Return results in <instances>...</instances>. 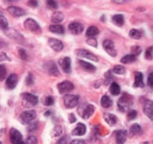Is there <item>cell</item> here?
<instances>
[{
	"instance_id": "1",
	"label": "cell",
	"mask_w": 153,
	"mask_h": 144,
	"mask_svg": "<svg viewBox=\"0 0 153 144\" xmlns=\"http://www.w3.org/2000/svg\"><path fill=\"white\" fill-rule=\"evenodd\" d=\"M95 108L91 104H80L78 108V114L83 119H89L90 117L94 114Z\"/></svg>"
},
{
	"instance_id": "2",
	"label": "cell",
	"mask_w": 153,
	"mask_h": 144,
	"mask_svg": "<svg viewBox=\"0 0 153 144\" xmlns=\"http://www.w3.org/2000/svg\"><path fill=\"white\" fill-rule=\"evenodd\" d=\"M22 104L24 108H31L38 104V96L31 93H23L22 95Z\"/></svg>"
},
{
	"instance_id": "3",
	"label": "cell",
	"mask_w": 153,
	"mask_h": 144,
	"mask_svg": "<svg viewBox=\"0 0 153 144\" xmlns=\"http://www.w3.org/2000/svg\"><path fill=\"white\" fill-rule=\"evenodd\" d=\"M131 104H132V97L126 93L123 94V96H121V98L118 101V107L122 112H126Z\"/></svg>"
},
{
	"instance_id": "4",
	"label": "cell",
	"mask_w": 153,
	"mask_h": 144,
	"mask_svg": "<svg viewBox=\"0 0 153 144\" xmlns=\"http://www.w3.org/2000/svg\"><path fill=\"white\" fill-rule=\"evenodd\" d=\"M79 96L72 95V94H67L64 96V104L67 109H73L78 104Z\"/></svg>"
},
{
	"instance_id": "5",
	"label": "cell",
	"mask_w": 153,
	"mask_h": 144,
	"mask_svg": "<svg viewBox=\"0 0 153 144\" xmlns=\"http://www.w3.org/2000/svg\"><path fill=\"white\" fill-rule=\"evenodd\" d=\"M36 112L33 110H28V111H25L21 114L20 116V121L23 124H29L31 123V121L33 119H36Z\"/></svg>"
},
{
	"instance_id": "6",
	"label": "cell",
	"mask_w": 153,
	"mask_h": 144,
	"mask_svg": "<svg viewBox=\"0 0 153 144\" xmlns=\"http://www.w3.org/2000/svg\"><path fill=\"white\" fill-rule=\"evenodd\" d=\"M24 26H25V28L28 29V31H30L31 33H33V34H40L41 33L40 25H39L38 23H36V21L31 18H28L24 21Z\"/></svg>"
},
{
	"instance_id": "7",
	"label": "cell",
	"mask_w": 153,
	"mask_h": 144,
	"mask_svg": "<svg viewBox=\"0 0 153 144\" xmlns=\"http://www.w3.org/2000/svg\"><path fill=\"white\" fill-rule=\"evenodd\" d=\"M44 69L46 70L48 74L52 75V76H59V68H57L56 64H55L53 61L46 62V63L44 64Z\"/></svg>"
},
{
	"instance_id": "8",
	"label": "cell",
	"mask_w": 153,
	"mask_h": 144,
	"mask_svg": "<svg viewBox=\"0 0 153 144\" xmlns=\"http://www.w3.org/2000/svg\"><path fill=\"white\" fill-rule=\"evenodd\" d=\"M103 48L104 50L108 53L111 57H117V50L115 48V44H114L113 41L111 40H105L103 41Z\"/></svg>"
},
{
	"instance_id": "9",
	"label": "cell",
	"mask_w": 153,
	"mask_h": 144,
	"mask_svg": "<svg viewBox=\"0 0 153 144\" xmlns=\"http://www.w3.org/2000/svg\"><path fill=\"white\" fill-rule=\"evenodd\" d=\"M76 54L81 57H85V59L91 60L93 62H98V60H99L96 54H94V53L89 50H85V49H77Z\"/></svg>"
},
{
	"instance_id": "10",
	"label": "cell",
	"mask_w": 153,
	"mask_h": 144,
	"mask_svg": "<svg viewBox=\"0 0 153 144\" xmlns=\"http://www.w3.org/2000/svg\"><path fill=\"white\" fill-rule=\"evenodd\" d=\"M57 89H59V93L62 94H65V93H69V92H71L73 89H74V85H73L71 81H62V83H59V85H57Z\"/></svg>"
},
{
	"instance_id": "11",
	"label": "cell",
	"mask_w": 153,
	"mask_h": 144,
	"mask_svg": "<svg viewBox=\"0 0 153 144\" xmlns=\"http://www.w3.org/2000/svg\"><path fill=\"white\" fill-rule=\"evenodd\" d=\"M10 141L13 144H20L21 142H23V138L22 135L20 132L16 130V128H12L10 132Z\"/></svg>"
},
{
	"instance_id": "12",
	"label": "cell",
	"mask_w": 153,
	"mask_h": 144,
	"mask_svg": "<svg viewBox=\"0 0 153 144\" xmlns=\"http://www.w3.org/2000/svg\"><path fill=\"white\" fill-rule=\"evenodd\" d=\"M69 31L73 35H80L83 31V25L79 22H72L69 24Z\"/></svg>"
},
{
	"instance_id": "13",
	"label": "cell",
	"mask_w": 153,
	"mask_h": 144,
	"mask_svg": "<svg viewBox=\"0 0 153 144\" xmlns=\"http://www.w3.org/2000/svg\"><path fill=\"white\" fill-rule=\"evenodd\" d=\"M48 44H49V46L53 49V50L57 51V52H59V51H62V49H64V44H62L59 40H57V39L50 38L48 40Z\"/></svg>"
},
{
	"instance_id": "14",
	"label": "cell",
	"mask_w": 153,
	"mask_h": 144,
	"mask_svg": "<svg viewBox=\"0 0 153 144\" xmlns=\"http://www.w3.org/2000/svg\"><path fill=\"white\" fill-rule=\"evenodd\" d=\"M18 84V75L13 73L10 74V76L6 78V81H5V85H6V88L7 89H15Z\"/></svg>"
},
{
	"instance_id": "15",
	"label": "cell",
	"mask_w": 153,
	"mask_h": 144,
	"mask_svg": "<svg viewBox=\"0 0 153 144\" xmlns=\"http://www.w3.org/2000/svg\"><path fill=\"white\" fill-rule=\"evenodd\" d=\"M59 66L65 73H70L71 72V59L70 57H64V59L59 60Z\"/></svg>"
},
{
	"instance_id": "16",
	"label": "cell",
	"mask_w": 153,
	"mask_h": 144,
	"mask_svg": "<svg viewBox=\"0 0 153 144\" xmlns=\"http://www.w3.org/2000/svg\"><path fill=\"white\" fill-rule=\"evenodd\" d=\"M7 12L14 17H22L26 14L24 10L18 7V6H10V7H7Z\"/></svg>"
},
{
	"instance_id": "17",
	"label": "cell",
	"mask_w": 153,
	"mask_h": 144,
	"mask_svg": "<svg viewBox=\"0 0 153 144\" xmlns=\"http://www.w3.org/2000/svg\"><path fill=\"white\" fill-rule=\"evenodd\" d=\"M87 132V128L83 123H78L72 131L73 136H83Z\"/></svg>"
},
{
	"instance_id": "18",
	"label": "cell",
	"mask_w": 153,
	"mask_h": 144,
	"mask_svg": "<svg viewBox=\"0 0 153 144\" xmlns=\"http://www.w3.org/2000/svg\"><path fill=\"white\" fill-rule=\"evenodd\" d=\"M144 113L150 118V119H153V104L151 100H147L145 102V106H144Z\"/></svg>"
},
{
	"instance_id": "19",
	"label": "cell",
	"mask_w": 153,
	"mask_h": 144,
	"mask_svg": "<svg viewBox=\"0 0 153 144\" xmlns=\"http://www.w3.org/2000/svg\"><path fill=\"white\" fill-rule=\"evenodd\" d=\"M125 141H126V132L125 131L116 132V142L117 144H124Z\"/></svg>"
},
{
	"instance_id": "20",
	"label": "cell",
	"mask_w": 153,
	"mask_h": 144,
	"mask_svg": "<svg viewBox=\"0 0 153 144\" xmlns=\"http://www.w3.org/2000/svg\"><path fill=\"white\" fill-rule=\"evenodd\" d=\"M104 119H105V121L107 122V124H109V125H116L118 121V118L116 117L115 115L109 114V113L104 114Z\"/></svg>"
},
{
	"instance_id": "21",
	"label": "cell",
	"mask_w": 153,
	"mask_h": 144,
	"mask_svg": "<svg viewBox=\"0 0 153 144\" xmlns=\"http://www.w3.org/2000/svg\"><path fill=\"white\" fill-rule=\"evenodd\" d=\"M49 31L53 34H57V35H64L65 34V29L62 25L59 24H52L49 26Z\"/></svg>"
},
{
	"instance_id": "22",
	"label": "cell",
	"mask_w": 153,
	"mask_h": 144,
	"mask_svg": "<svg viewBox=\"0 0 153 144\" xmlns=\"http://www.w3.org/2000/svg\"><path fill=\"white\" fill-rule=\"evenodd\" d=\"M79 63V65L81 66V67L83 68V69L85 70V71H89V72H94L95 70H96V67H95L93 64L91 63H88V62H85V61H79L78 62Z\"/></svg>"
},
{
	"instance_id": "23",
	"label": "cell",
	"mask_w": 153,
	"mask_h": 144,
	"mask_svg": "<svg viewBox=\"0 0 153 144\" xmlns=\"http://www.w3.org/2000/svg\"><path fill=\"white\" fill-rule=\"evenodd\" d=\"M133 87L139 88V87H144V81H143V74L141 72L135 73V78H134V84Z\"/></svg>"
},
{
	"instance_id": "24",
	"label": "cell",
	"mask_w": 153,
	"mask_h": 144,
	"mask_svg": "<svg viewBox=\"0 0 153 144\" xmlns=\"http://www.w3.org/2000/svg\"><path fill=\"white\" fill-rule=\"evenodd\" d=\"M101 106L103 107V108L107 109V108H111V104H113V100L111 99V97L107 95H103L102 97H101Z\"/></svg>"
},
{
	"instance_id": "25",
	"label": "cell",
	"mask_w": 153,
	"mask_h": 144,
	"mask_svg": "<svg viewBox=\"0 0 153 144\" xmlns=\"http://www.w3.org/2000/svg\"><path fill=\"white\" fill-rule=\"evenodd\" d=\"M111 21H113L114 24H116L117 26H122L124 24V17L123 15H115L111 18Z\"/></svg>"
},
{
	"instance_id": "26",
	"label": "cell",
	"mask_w": 153,
	"mask_h": 144,
	"mask_svg": "<svg viewBox=\"0 0 153 144\" xmlns=\"http://www.w3.org/2000/svg\"><path fill=\"white\" fill-rule=\"evenodd\" d=\"M99 34V29L97 28L96 26H90L89 28L87 29V33H85V36L88 38H93V37H96Z\"/></svg>"
},
{
	"instance_id": "27",
	"label": "cell",
	"mask_w": 153,
	"mask_h": 144,
	"mask_svg": "<svg viewBox=\"0 0 153 144\" xmlns=\"http://www.w3.org/2000/svg\"><path fill=\"white\" fill-rule=\"evenodd\" d=\"M129 36L132 39H134V40H139V39H141L142 36H143V31L137 28H132L129 31Z\"/></svg>"
},
{
	"instance_id": "28",
	"label": "cell",
	"mask_w": 153,
	"mask_h": 144,
	"mask_svg": "<svg viewBox=\"0 0 153 144\" xmlns=\"http://www.w3.org/2000/svg\"><path fill=\"white\" fill-rule=\"evenodd\" d=\"M64 18H65L64 14L61 12H57V13H54V14L52 15V17H51V21H52L53 23H59L64 20Z\"/></svg>"
},
{
	"instance_id": "29",
	"label": "cell",
	"mask_w": 153,
	"mask_h": 144,
	"mask_svg": "<svg viewBox=\"0 0 153 144\" xmlns=\"http://www.w3.org/2000/svg\"><path fill=\"white\" fill-rule=\"evenodd\" d=\"M109 92L113 95H119L120 94V86L117 83H111L109 86Z\"/></svg>"
},
{
	"instance_id": "30",
	"label": "cell",
	"mask_w": 153,
	"mask_h": 144,
	"mask_svg": "<svg viewBox=\"0 0 153 144\" xmlns=\"http://www.w3.org/2000/svg\"><path fill=\"white\" fill-rule=\"evenodd\" d=\"M137 60V57H134L133 54H126L125 57H123L121 59V63H124V64H130V63H133L135 62Z\"/></svg>"
},
{
	"instance_id": "31",
	"label": "cell",
	"mask_w": 153,
	"mask_h": 144,
	"mask_svg": "<svg viewBox=\"0 0 153 144\" xmlns=\"http://www.w3.org/2000/svg\"><path fill=\"white\" fill-rule=\"evenodd\" d=\"M8 27V21L7 19L4 16H1L0 15V29L1 31H6Z\"/></svg>"
},
{
	"instance_id": "32",
	"label": "cell",
	"mask_w": 153,
	"mask_h": 144,
	"mask_svg": "<svg viewBox=\"0 0 153 144\" xmlns=\"http://www.w3.org/2000/svg\"><path fill=\"white\" fill-rule=\"evenodd\" d=\"M130 133L132 135H140L142 133V128L141 125H139V124H132V125L130 126Z\"/></svg>"
},
{
	"instance_id": "33",
	"label": "cell",
	"mask_w": 153,
	"mask_h": 144,
	"mask_svg": "<svg viewBox=\"0 0 153 144\" xmlns=\"http://www.w3.org/2000/svg\"><path fill=\"white\" fill-rule=\"evenodd\" d=\"M62 134V125H55L53 128V131L51 132V135L54 137H59Z\"/></svg>"
},
{
	"instance_id": "34",
	"label": "cell",
	"mask_w": 153,
	"mask_h": 144,
	"mask_svg": "<svg viewBox=\"0 0 153 144\" xmlns=\"http://www.w3.org/2000/svg\"><path fill=\"white\" fill-rule=\"evenodd\" d=\"M125 71H126V70H125V68L123 67V66H121V65L115 66V67L113 68V70H111V72H113V73H115V74H120V75L124 74Z\"/></svg>"
},
{
	"instance_id": "35",
	"label": "cell",
	"mask_w": 153,
	"mask_h": 144,
	"mask_svg": "<svg viewBox=\"0 0 153 144\" xmlns=\"http://www.w3.org/2000/svg\"><path fill=\"white\" fill-rule=\"evenodd\" d=\"M53 102H54V99H53L52 96H46V97L43 98V104L45 106H52Z\"/></svg>"
},
{
	"instance_id": "36",
	"label": "cell",
	"mask_w": 153,
	"mask_h": 144,
	"mask_svg": "<svg viewBox=\"0 0 153 144\" xmlns=\"http://www.w3.org/2000/svg\"><path fill=\"white\" fill-rule=\"evenodd\" d=\"M137 116V112L132 110V111H129L128 114H127V119L128 120H133L135 117Z\"/></svg>"
},
{
	"instance_id": "37",
	"label": "cell",
	"mask_w": 153,
	"mask_h": 144,
	"mask_svg": "<svg viewBox=\"0 0 153 144\" xmlns=\"http://www.w3.org/2000/svg\"><path fill=\"white\" fill-rule=\"evenodd\" d=\"M6 75V68L4 66L0 65V81H3Z\"/></svg>"
},
{
	"instance_id": "38",
	"label": "cell",
	"mask_w": 153,
	"mask_h": 144,
	"mask_svg": "<svg viewBox=\"0 0 153 144\" xmlns=\"http://www.w3.org/2000/svg\"><path fill=\"white\" fill-rule=\"evenodd\" d=\"M145 59L146 60H152V47H149V48L146 49Z\"/></svg>"
},
{
	"instance_id": "39",
	"label": "cell",
	"mask_w": 153,
	"mask_h": 144,
	"mask_svg": "<svg viewBox=\"0 0 153 144\" xmlns=\"http://www.w3.org/2000/svg\"><path fill=\"white\" fill-rule=\"evenodd\" d=\"M27 144H38V138L34 136H29L26 140Z\"/></svg>"
},
{
	"instance_id": "40",
	"label": "cell",
	"mask_w": 153,
	"mask_h": 144,
	"mask_svg": "<svg viewBox=\"0 0 153 144\" xmlns=\"http://www.w3.org/2000/svg\"><path fill=\"white\" fill-rule=\"evenodd\" d=\"M131 51H132V53H131V54H133L134 57H137V55L142 51V49H141V47H140V46H133L132 48H131Z\"/></svg>"
},
{
	"instance_id": "41",
	"label": "cell",
	"mask_w": 153,
	"mask_h": 144,
	"mask_svg": "<svg viewBox=\"0 0 153 144\" xmlns=\"http://www.w3.org/2000/svg\"><path fill=\"white\" fill-rule=\"evenodd\" d=\"M19 54H20V57L23 60H28V55H27V52L24 50V49H19Z\"/></svg>"
},
{
	"instance_id": "42",
	"label": "cell",
	"mask_w": 153,
	"mask_h": 144,
	"mask_svg": "<svg viewBox=\"0 0 153 144\" xmlns=\"http://www.w3.org/2000/svg\"><path fill=\"white\" fill-rule=\"evenodd\" d=\"M47 5L49 6V7L51 8H57V6H59V4H57L56 1H52V0H49V1L46 2Z\"/></svg>"
},
{
	"instance_id": "43",
	"label": "cell",
	"mask_w": 153,
	"mask_h": 144,
	"mask_svg": "<svg viewBox=\"0 0 153 144\" xmlns=\"http://www.w3.org/2000/svg\"><path fill=\"white\" fill-rule=\"evenodd\" d=\"M3 61H10V57H7V54L4 52L0 53V62H3Z\"/></svg>"
},
{
	"instance_id": "44",
	"label": "cell",
	"mask_w": 153,
	"mask_h": 144,
	"mask_svg": "<svg viewBox=\"0 0 153 144\" xmlns=\"http://www.w3.org/2000/svg\"><path fill=\"white\" fill-rule=\"evenodd\" d=\"M88 44H90L91 46H94V47H96L97 46V41L95 40L94 38H90V39H88Z\"/></svg>"
},
{
	"instance_id": "45",
	"label": "cell",
	"mask_w": 153,
	"mask_h": 144,
	"mask_svg": "<svg viewBox=\"0 0 153 144\" xmlns=\"http://www.w3.org/2000/svg\"><path fill=\"white\" fill-rule=\"evenodd\" d=\"M26 84L29 86H31L32 84H33V81H32V75L31 74H28L26 77Z\"/></svg>"
},
{
	"instance_id": "46",
	"label": "cell",
	"mask_w": 153,
	"mask_h": 144,
	"mask_svg": "<svg viewBox=\"0 0 153 144\" xmlns=\"http://www.w3.org/2000/svg\"><path fill=\"white\" fill-rule=\"evenodd\" d=\"M36 128H38V123H34V124H32V125H30V124H29V126H28V128H27V131H28V132H32V131H34Z\"/></svg>"
},
{
	"instance_id": "47",
	"label": "cell",
	"mask_w": 153,
	"mask_h": 144,
	"mask_svg": "<svg viewBox=\"0 0 153 144\" xmlns=\"http://www.w3.org/2000/svg\"><path fill=\"white\" fill-rule=\"evenodd\" d=\"M71 144H87L83 140H79V139H77V140H73L71 141Z\"/></svg>"
},
{
	"instance_id": "48",
	"label": "cell",
	"mask_w": 153,
	"mask_h": 144,
	"mask_svg": "<svg viewBox=\"0 0 153 144\" xmlns=\"http://www.w3.org/2000/svg\"><path fill=\"white\" fill-rule=\"evenodd\" d=\"M28 5L29 6H32V7H36L39 5V2L38 1H28Z\"/></svg>"
},
{
	"instance_id": "49",
	"label": "cell",
	"mask_w": 153,
	"mask_h": 144,
	"mask_svg": "<svg viewBox=\"0 0 153 144\" xmlns=\"http://www.w3.org/2000/svg\"><path fill=\"white\" fill-rule=\"evenodd\" d=\"M148 86H149V87H153V83H152V73H150L149 76H148Z\"/></svg>"
},
{
	"instance_id": "50",
	"label": "cell",
	"mask_w": 153,
	"mask_h": 144,
	"mask_svg": "<svg viewBox=\"0 0 153 144\" xmlns=\"http://www.w3.org/2000/svg\"><path fill=\"white\" fill-rule=\"evenodd\" d=\"M69 120H70L71 123H73V122L76 121V119H75V116L73 115V114H70V115H69Z\"/></svg>"
},
{
	"instance_id": "51",
	"label": "cell",
	"mask_w": 153,
	"mask_h": 144,
	"mask_svg": "<svg viewBox=\"0 0 153 144\" xmlns=\"http://www.w3.org/2000/svg\"><path fill=\"white\" fill-rule=\"evenodd\" d=\"M57 144H67V137H64V138L59 139V141L57 142Z\"/></svg>"
},
{
	"instance_id": "52",
	"label": "cell",
	"mask_w": 153,
	"mask_h": 144,
	"mask_svg": "<svg viewBox=\"0 0 153 144\" xmlns=\"http://www.w3.org/2000/svg\"><path fill=\"white\" fill-rule=\"evenodd\" d=\"M50 114H51V112H50V111L45 112V116H50Z\"/></svg>"
},
{
	"instance_id": "53",
	"label": "cell",
	"mask_w": 153,
	"mask_h": 144,
	"mask_svg": "<svg viewBox=\"0 0 153 144\" xmlns=\"http://www.w3.org/2000/svg\"><path fill=\"white\" fill-rule=\"evenodd\" d=\"M114 2H116V3H124L126 1H114Z\"/></svg>"
},
{
	"instance_id": "54",
	"label": "cell",
	"mask_w": 153,
	"mask_h": 144,
	"mask_svg": "<svg viewBox=\"0 0 153 144\" xmlns=\"http://www.w3.org/2000/svg\"><path fill=\"white\" fill-rule=\"evenodd\" d=\"M20 144H25V143H24V142H21Z\"/></svg>"
},
{
	"instance_id": "55",
	"label": "cell",
	"mask_w": 153,
	"mask_h": 144,
	"mask_svg": "<svg viewBox=\"0 0 153 144\" xmlns=\"http://www.w3.org/2000/svg\"><path fill=\"white\" fill-rule=\"evenodd\" d=\"M0 144H1V142H0Z\"/></svg>"
}]
</instances>
